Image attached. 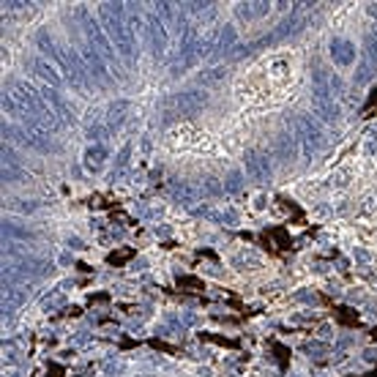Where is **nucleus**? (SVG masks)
Instances as JSON below:
<instances>
[{"mask_svg": "<svg viewBox=\"0 0 377 377\" xmlns=\"http://www.w3.org/2000/svg\"><path fill=\"white\" fill-rule=\"evenodd\" d=\"M99 22L104 28V33L110 36L115 52L121 55V61L126 66H134L137 61V41L129 33L126 25V3H101L99 6Z\"/></svg>", "mask_w": 377, "mask_h": 377, "instance_id": "1", "label": "nucleus"}, {"mask_svg": "<svg viewBox=\"0 0 377 377\" xmlns=\"http://www.w3.org/2000/svg\"><path fill=\"white\" fill-rule=\"evenodd\" d=\"M77 19H79V25H82V33H85V41L107 61V63H118V52H115V47H112V41H110V36L104 33V28H101V22L99 19H93V14L85 8V6H79L77 8Z\"/></svg>", "mask_w": 377, "mask_h": 377, "instance_id": "2", "label": "nucleus"}, {"mask_svg": "<svg viewBox=\"0 0 377 377\" xmlns=\"http://www.w3.org/2000/svg\"><path fill=\"white\" fill-rule=\"evenodd\" d=\"M8 93L14 96V101L19 104V110L25 112V118H41L44 112H50V104L44 101V93L36 90L30 82L17 79L8 85Z\"/></svg>", "mask_w": 377, "mask_h": 377, "instance_id": "3", "label": "nucleus"}, {"mask_svg": "<svg viewBox=\"0 0 377 377\" xmlns=\"http://www.w3.org/2000/svg\"><path fill=\"white\" fill-rule=\"evenodd\" d=\"M293 129H296V137H298V148H301L303 159H312L314 153L323 148V129H320V123L314 121V118H309V115H298L296 121H293Z\"/></svg>", "mask_w": 377, "mask_h": 377, "instance_id": "4", "label": "nucleus"}, {"mask_svg": "<svg viewBox=\"0 0 377 377\" xmlns=\"http://www.w3.org/2000/svg\"><path fill=\"white\" fill-rule=\"evenodd\" d=\"M205 104H208V93L205 90H183V93H175L167 101V107L172 110V115H194Z\"/></svg>", "mask_w": 377, "mask_h": 377, "instance_id": "5", "label": "nucleus"}, {"mask_svg": "<svg viewBox=\"0 0 377 377\" xmlns=\"http://www.w3.org/2000/svg\"><path fill=\"white\" fill-rule=\"evenodd\" d=\"M342 93V79L334 72H325V69H314L312 74V96H328V99H336Z\"/></svg>", "mask_w": 377, "mask_h": 377, "instance_id": "6", "label": "nucleus"}, {"mask_svg": "<svg viewBox=\"0 0 377 377\" xmlns=\"http://www.w3.org/2000/svg\"><path fill=\"white\" fill-rule=\"evenodd\" d=\"M79 58H82V63H85V69H88V74L90 79H96V82H101V85H110V72H107V61L90 47V44H85L82 47V52H79Z\"/></svg>", "mask_w": 377, "mask_h": 377, "instance_id": "7", "label": "nucleus"}, {"mask_svg": "<svg viewBox=\"0 0 377 377\" xmlns=\"http://www.w3.org/2000/svg\"><path fill=\"white\" fill-rule=\"evenodd\" d=\"M148 41H151V50H153V58L161 61L167 55V44H170V36H167V25L151 14L148 17Z\"/></svg>", "mask_w": 377, "mask_h": 377, "instance_id": "8", "label": "nucleus"}, {"mask_svg": "<svg viewBox=\"0 0 377 377\" xmlns=\"http://www.w3.org/2000/svg\"><path fill=\"white\" fill-rule=\"evenodd\" d=\"M41 93H44V101L50 104V110H52V112H55V115H58L63 123H69V126H72V123L77 121V112H74V107H72V104H69V101H66V99L58 93V88L47 85Z\"/></svg>", "mask_w": 377, "mask_h": 377, "instance_id": "9", "label": "nucleus"}, {"mask_svg": "<svg viewBox=\"0 0 377 377\" xmlns=\"http://www.w3.org/2000/svg\"><path fill=\"white\" fill-rule=\"evenodd\" d=\"M246 172H249L254 181H268V178H271V172H274L268 153H263V151H249L246 153Z\"/></svg>", "mask_w": 377, "mask_h": 377, "instance_id": "10", "label": "nucleus"}, {"mask_svg": "<svg viewBox=\"0 0 377 377\" xmlns=\"http://www.w3.org/2000/svg\"><path fill=\"white\" fill-rule=\"evenodd\" d=\"M331 61L342 69H350L356 63V44L347 39H334L331 41Z\"/></svg>", "mask_w": 377, "mask_h": 377, "instance_id": "11", "label": "nucleus"}, {"mask_svg": "<svg viewBox=\"0 0 377 377\" xmlns=\"http://www.w3.org/2000/svg\"><path fill=\"white\" fill-rule=\"evenodd\" d=\"M312 110L323 123H336L339 121V104L336 99L328 96H312Z\"/></svg>", "mask_w": 377, "mask_h": 377, "instance_id": "12", "label": "nucleus"}, {"mask_svg": "<svg viewBox=\"0 0 377 377\" xmlns=\"http://www.w3.org/2000/svg\"><path fill=\"white\" fill-rule=\"evenodd\" d=\"M30 290L25 285H3V314H11L14 309H19L28 301Z\"/></svg>", "mask_w": 377, "mask_h": 377, "instance_id": "13", "label": "nucleus"}, {"mask_svg": "<svg viewBox=\"0 0 377 377\" xmlns=\"http://www.w3.org/2000/svg\"><path fill=\"white\" fill-rule=\"evenodd\" d=\"M170 192H172V197L181 203V205H186V208H194L197 203H200V189L197 186H192V183H172L170 186Z\"/></svg>", "mask_w": 377, "mask_h": 377, "instance_id": "14", "label": "nucleus"}, {"mask_svg": "<svg viewBox=\"0 0 377 377\" xmlns=\"http://www.w3.org/2000/svg\"><path fill=\"white\" fill-rule=\"evenodd\" d=\"M30 66H33V72H36V74L41 77L47 85H52V88H58V85L63 82L61 74H58V69H55L47 58H39V55H36V58H30Z\"/></svg>", "mask_w": 377, "mask_h": 377, "instance_id": "15", "label": "nucleus"}, {"mask_svg": "<svg viewBox=\"0 0 377 377\" xmlns=\"http://www.w3.org/2000/svg\"><path fill=\"white\" fill-rule=\"evenodd\" d=\"M298 151V137H296V129H290V132H282L279 137H276V156L282 159V161H290L293 156Z\"/></svg>", "mask_w": 377, "mask_h": 377, "instance_id": "16", "label": "nucleus"}, {"mask_svg": "<svg viewBox=\"0 0 377 377\" xmlns=\"http://www.w3.org/2000/svg\"><path fill=\"white\" fill-rule=\"evenodd\" d=\"M271 11V3L268 0H254V3H238L235 6V14L241 17V19H260V17H265Z\"/></svg>", "mask_w": 377, "mask_h": 377, "instance_id": "17", "label": "nucleus"}, {"mask_svg": "<svg viewBox=\"0 0 377 377\" xmlns=\"http://www.w3.org/2000/svg\"><path fill=\"white\" fill-rule=\"evenodd\" d=\"M104 161H107V148H104L101 143L90 145V148L85 151V159H82V164H85L88 172H99V170L104 167Z\"/></svg>", "mask_w": 377, "mask_h": 377, "instance_id": "18", "label": "nucleus"}, {"mask_svg": "<svg viewBox=\"0 0 377 377\" xmlns=\"http://www.w3.org/2000/svg\"><path fill=\"white\" fill-rule=\"evenodd\" d=\"M126 25H129V33H132L134 41L148 33V28H143V25H145V22H143V14L134 8V3H126Z\"/></svg>", "mask_w": 377, "mask_h": 377, "instance_id": "19", "label": "nucleus"}, {"mask_svg": "<svg viewBox=\"0 0 377 377\" xmlns=\"http://www.w3.org/2000/svg\"><path fill=\"white\" fill-rule=\"evenodd\" d=\"M126 112H129V101H115V104H110V110H107V115H104V126H107L110 132H115V129L123 123Z\"/></svg>", "mask_w": 377, "mask_h": 377, "instance_id": "20", "label": "nucleus"}, {"mask_svg": "<svg viewBox=\"0 0 377 377\" xmlns=\"http://www.w3.org/2000/svg\"><path fill=\"white\" fill-rule=\"evenodd\" d=\"M225 77H227L225 66H214V69H203L200 77H197V82H200V85H205V88H211V85H219Z\"/></svg>", "mask_w": 377, "mask_h": 377, "instance_id": "21", "label": "nucleus"}, {"mask_svg": "<svg viewBox=\"0 0 377 377\" xmlns=\"http://www.w3.org/2000/svg\"><path fill=\"white\" fill-rule=\"evenodd\" d=\"M183 8L192 17H214L216 14V3H183Z\"/></svg>", "mask_w": 377, "mask_h": 377, "instance_id": "22", "label": "nucleus"}, {"mask_svg": "<svg viewBox=\"0 0 377 377\" xmlns=\"http://www.w3.org/2000/svg\"><path fill=\"white\" fill-rule=\"evenodd\" d=\"M243 189V172L241 170H230L225 178V192L227 194H238Z\"/></svg>", "mask_w": 377, "mask_h": 377, "instance_id": "23", "label": "nucleus"}, {"mask_svg": "<svg viewBox=\"0 0 377 377\" xmlns=\"http://www.w3.org/2000/svg\"><path fill=\"white\" fill-rule=\"evenodd\" d=\"M364 61L377 72V39H372L369 33H367V41H364Z\"/></svg>", "mask_w": 377, "mask_h": 377, "instance_id": "24", "label": "nucleus"}, {"mask_svg": "<svg viewBox=\"0 0 377 377\" xmlns=\"http://www.w3.org/2000/svg\"><path fill=\"white\" fill-rule=\"evenodd\" d=\"M3 238H19V241H33L36 235L30 230H22L17 225H3Z\"/></svg>", "mask_w": 377, "mask_h": 377, "instance_id": "25", "label": "nucleus"}, {"mask_svg": "<svg viewBox=\"0 0 377 377\" xmlns=\"http://www.w3.org/2000/svg\"><path fill=\"white\" fill-rule=\"evenodd\" d=\"M219 50H222V52L235 50V28H232V25H225V30H222V36H219Z\"/></svg>", "mask_w": 377, "mask_h": 377, "instance_id": "26", "label": "nucleus"}, {"mask_svg": "<svg viewBox=\"0 0 377 377\" xmlns=\"http://www.w3.org/2000/svg\"><path fill=\"white\" fill-rule=\"evenodd\" d=\"M0 104H3V112H8V115H17V118H25V112L19 110V104L14 101V96H11L8 90H3V101H0Z\"/></svg>", "mask_w": 377, "mask_h": 377, "instance_id": "27", "label": "nucleus"}, {"mask_svg": "<svg viewBox=\"0 0 377 377\" xmlns=\"http://www.w3.org/2000/svg\"><path fill=\"white\" fill-rule=\"evenodd\" d=\"M0 156H3V167H19V156L14 153V148H11L8 143H3V151H0Z\"/></svg>", "mask_w": 377, "mask_h": 377, "instance_id": "28", "label": "nucleus"}, {"mask_svg": "<svg viewBox=\"0 0 377 377\" xmlns=\"http://www.w3.org/2000/svg\"><path fill=\"white\" fill-rule=\"evenodd\" d=\"M203 192H205V194H222V192H225V183H219L216 178H205V181H203Z\"/></svg>", "mask_w": 377, "mask_h": 377, "instance_id": "29", "label": "nucleus"}, {"mask_svg": "<svg viewBox=\"0 0 377 377\" xmlns=\"http://www.w3.org/2000/svg\"><path fill=\"white\" fill-rule=\"evenodd\" d=\"M3 181L6 183H19L22 181V170L19 167H3Z\"/></svg>", "mask_w": 377, "mask_h": 377, "instance_id": "30", "label": "nucleus"}, {"mask_svg": "<svg viewBox=\"0 0 377 377\" xmlns=\"http://www.w3.org/2000/svg\"><path fill=\"white\" fill-rule=\"evenodd\" d=\"M28 3H19V0H11V3H3V11H22Z\"/></svg>", "mask_w": 377, "mask_h": 377, "instance_id": "31", "label": "nucleus"}, {"mask_svg": "<svg viewBox=\"0 0 377 377\" xmlns=\"http://www.w3.org/2000/svg\"><path fill=\"white\" fill-rule=\"evenodd\" d=\"M129 153H132V148H129V145H126V148H123V151H121V156H118V167H121V170H123V167H126V161H129Z\"/></svg>", "mask_w": 377, "mask_h": 377, "instance_id": "32", "label": "nucleus"}, {"mask_svg": "<svg viewBox=\"0 0 377 377\" xmlns=\"http://www.w3.org/2000/svg\"><path fill=\"white\" fill-rule=\"evenodd\" d=\"M367 11H369V14L377 19V3H369V8H367Z\"/></svg>", "mask_w": 377, "mask_h": 377, "instance_id": "33", "label": "nucleus"}, {"mask_svg": "<svg viewBox=\"0 0 377 377\" xmlns=\"http://www.w3.org/2000/svg\"><path fill=\"white\" fill-rule=\"evenodd\" d=\"M369 36H372V39H377V25L372 28V30H369Z\"/></svg>", "mask_w": 377, "mask_h": 377, "instance_id": "34", "label": "nucleus"}]
</instances>
